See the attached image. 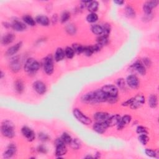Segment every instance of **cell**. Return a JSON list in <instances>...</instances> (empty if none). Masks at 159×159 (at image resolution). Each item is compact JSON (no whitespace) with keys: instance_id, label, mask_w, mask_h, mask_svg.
Segmentation results:
<instances>
[{"instance_id":"49","label":"cell","mask_w":159,"mask_h":159,"mask_svg":"<svg viewBox=\"0 0 159 159\" xmlns=\"http://www.w3.org/2000/svg\"><path fill=\"white\" fill-rule=\"evenodd\" d=\"M3 77H4V74H3V71H1V78H3Z\"/></svg>"},{"instance_id":"6","label":"cell","mask_w":159,"mask_h":159,"mask_svg":"<svg viewBox=\"0 0 159 159\" xmlns=\"http://www.w3.org/2000/svg\"><path fill=\"white\" fill-rule=\"evenodd\" d=\"M102 90L108 96V98H118V89L116 86L113 85H106L103 86Z\"/></svg>"},{"instance_id":"17","label":"cell","mask_w":159,"mask_h":159,"mask_svg":"<svg viewBox=\"0 0 159 159\" xmlns=\"http://www.w3.org/2000/svg\"><path fill=\"white\" fill-rule=\"evenodd\" d=\"M17 150L16 146L13 143H11L8 146L7 150L3 154V157L5 158H11L16 154Z\"/></svg>"},{"instance_id":"43","label":"cell","mask_w":159,"mask_h":159,"mask_svg":"<svg viewBox=\"0 0 159 159\" xmlns=\"http://www.w3.org/2000/svg\"><path fill=\"white\" fill-rule=\"evenodd\" d=\"M102 27H103V35L108 36L109 33H110V31H111V27H110L109 24H105L103 26H102Z\"/></svg>"},{"instance_id":"15","label":"cell","mask_w":159,"mask_h":159,"mask_svg":"<svg viewBox=\"0 0 159 159\" xmlns=\"http://www.w3.org/2000/svg\"><path fill=\"white\" fill-rule=\"evenodd\" d=\"M109 117L108 113L104 112H98L94 115V119L98 123H106Z\"/></svg>"},{"instance_id":"33","label":"cell","mask_w":159,"mask_h":159,"mask_svg":"<svg viewBox=\"0 0 159 159\" xmlns=\"http://www.w3.org/2000/svg\"><path fill=\"white\" fill-rule=\"evenodd\" d=\"M65 56L68 58V59H72L75 55V51L73 49V48L70 47H67L65 49Z\"/></svg>"},{"instance_id":"5","label":"cell","mask_w":159,"mask_h":159,"mask_svg":"<svg viewBox=\"0 0 159 159\" xmlns=\"http://www.w3.org/2000/svg\"><path fill=\"white\" fill-rule=\"evenodd\" d=\"M73 114L74 117L81 123L85 125H89L92 123V119L85 115L79 109L75 108L73 111Z\"/></svg>"},{"instance_id":"37","label":"cell","mask_w":159,"mask_h":159,"mask_svg":"<svg viewBox=\"0 0 159 159\" xmlns=\"http://www.w3.org/2000/svg\"><path fill=\"white\" fill-rule=\"evenodd\" d=\"M66 31L70 35H74L77 32V29L73 24H69L66 27Z\"/></svg>"},{"instance_id":"40","label":"cell","mask_w":159,"mask_h":159,"mask_svg":"<svg viewBox=\"0 0 159 159\" xmlns=\"http://www.w3.org/2000/svg\"><path fill=\"white\" fill-rule=\"evenodd\" d=\"M60 138L65 144H70L71 141L72 140L71 137L67 133H64Z\"/></svg>"},{"instance_id":"8","label":"cell","mask_w":159,"mask_h":159,"mask_svg":"<svg viewBox=\"0 0 159 159\" xmlns=\"http://www.w3.org/2000/svg\"><path fill=\"white\" fill-rule=\"evenodd\" d=\"M95 103L107 102L108 96L102 91V90H98L93 92Z\"/></svg>"},{"instance_id":"12","label":"cell","mask_w":159,"mask_h":159,"mask_svg":"<svg viewBox=\"0 0 159 159\" xmlns=\"http://www.w3.org/2000/svg\"><path fill=\"white\" fill-rule=\"evenodd\" d=\"M126 83L129 87L133 89H136L139 86L140 81L138 78L134 75H129L126 78Z\"/></svg>"},{"instance_id":"21","label":"cell","mask_w":159,"mask_h":159,"mask_svg":"<svg viewBox=\"0 0 159 159\" xmlns=\"http://www.w3.org/2000/svg\"><path fill=\"white\" fill-rule=\"evenodd\" d=\"M15 36L12 33H8L4 35L2 39V44L4 46H8L14 40Z\"/></svg>"},{"instance_id":"7","label":"cell","mask_w":159,"mask_h":159,"mask_svg":"<svg viewBox=\"0 0 159 159\" xmlns=\"http://www.w3.org/2000/svg\"><path fill=\"white\" fill-rule=\"evenodd\" d=\"M145 97L141 95H137L135 97L133 98L132 103L130 105V107L133 109H136L145 103Z\"/></svg>"},{"instance_id":"19","label":"cell","mask_w":159,"mask_h":159,"mask_svg":"<svg viewBox=\"0 0 159 159\" xmlns=\"http://www.w3.org/2000/svg\"><path fill=\"white\" fill-rule=\"evenodd\" d=\"M132 67L141 75H144L146 74V70L145 65H144L141 62H139V61L136 62L133 65Z\"/></svg>"},{"instance_id":"35","label":"cell","mask_w":159,"mask_h":159,"mask_svg":"<svg viewBox=\"0 0 159 159\" xmlns=\"http://www.w3.org/2000/svg\"><path fill=\"white\" fill-rule=\"evenodd\" d=\"M138 139L143 146L147 145L149 141V137L147 136V134H140Z\"/></svg>"},{"instance_id":"32","label":"cell","mask_w":159,"mask_h":159,"mask_svg":"<svg viewBox=\"0 0 159 159\" xmlns=\"http://www.w3.org/2000/svg\"><path fill=\"white\" fill-rule=\"evenodd\" d=\"M69 145H70L72 149H74L75 150H78L81 147V143L80 140H79L78 139H72V140L71 141Z\"/></svg>"},{"instance_id":"29","label":"cell","mask_w":159,"mask_h":159,"mask_svg":"<svg viewBox=\"0 0 159 159\" xmlns=\"http://www.w3.org/2000/svg\"><path fill=\"white\" fill-rule=\"evenodd\" d=\"M14 88H15L16 91L18 93H20V94L22 93L24 89V85L23 82L20 80H17L16 81L15 84H14Z\"/></svg>"},{"instance_id":"36","label":"cell","mask_w":159,"mask_h":159,"mask_svg":"<svg viewBox=\"0 0 159 159\" xmlns=\"http://www.w3.org/2000/svg\"><path fill=\"white\" fill-rule=\"evenodd\" d=\"M95 53L93 46H85L83 54H85L86 56L90 57L93 54Z\"/></svg>"},{"instance_id":"9","label":"cell","mask_w":159,"mask_h":159,"mask_svg":"<svg viewBox=\"0 0 159 159\" xmlns=\"http://www.w3.org/2000/svg\"><path fill=\"white\" fill-rule=\"evenodd\" d=\"M21 133L28 141L32 142L35 139L36 137L35 133L31 128H29L27 126H24L22 128Z\"/></svg>"},{"instance_id":"45","label":"cell","mask_w":159,"mask_h":159,"mask_svg":"<svg viewBox=\"0 0 159 159\" xmlns=\"http://www.w3.org/2000/svg\"><path fill=\"white\" fill-rule=\"evenodd\" d=\"M117 85H118V86H119L120 88H123L125 86V81L122 78L118 79V81H117Z\"/></svg>"},{"instance_id":"14","label":"cell","mask_w":159,"mask_h":159,"mask_svg":"<svg viewBox=\"0 0 159 159\" xmlns=\"http://www.w3.org/2000/svg\"><path fill=\"white\" fill-rule=\"evenodd\" d=\"M11 27L12 29L13 30L16 31L17 32H22L26 29V25L18 20H14L11 24Z\"/></svg>"},{"instance_id":"23","label":"cell","mask_w":159,"mask_h":159,"mask_svg":"<svg viewBox=\"0 0 159 159\" xmlns=\"http://www.w3.org/2000/svg\"><path fill=\"white\" fill-rule=\"evenodd\" d=\"M36 22L42 26H48L50 24L49 18L46 16L39 15L36 18Z\"/></svg>"},{"instance_id":"42","label":"cell","mask_w":159,"mask_h":159,"mask_svg":"<svg viewBox=\"0 0 159 159\" xmlns=\"http://www.w3.org/2000/svg\"><path fill=\"white\" fill-rule=\"evenodd\" d=\"M145 153L147 156H149L150 157L157 158V155H158L157 153L155 151H154L150 149H146Z\"/></svg>"},{"instance_id":"18","label":"cell","mask_w":159,"mask_h":159,"mask_svg":"<svg viewBox=\"0 0 159 159\" xmlns=\"http://www.w3.org/2000/svg\"><path fill=\"white\" fill-rule=\"evenodd\" d=\"M132 120L131 116L129 115H125L122 118H121V120L119 123V124L117 125V127L118 130H122L124 129L127 124H129L131 123Z\"/></svg>"},{"instance_id":"41","label":"cell","mask_w":159,"mask_h":159,"mask_svg":"<svg viewBox=\"0 0 159 159\" xmlns=\"http://www.w3.org/2000/svg\"><path fill=\"white\" fill-rule=\"evenodd\" d=\"M136 132L139 134H147L148 131L147 129L142 126H139L136 129Z\"/></svg>"},{"instance_id":"39","label":"cell","mask_w":159,"mask_h":159,"mask_svg":"<svg viewBox=\"0 0 159 159\" xmlns=\"http://www.w3.org/2000/svg\"><path fill=\"white\" fill-rule=\"evenodd\" d=\"M84 49H85V46H83L80 44H75L73 45V49L74 50L75 52H76L77 54H80L83 53Z\"/></svg>"},{"instance_id":"2","label":"cell","mask_w":159,"mask_h":159,"mask_svg":"<svg viewBox=\"0 0 159 159\" xmlns=\"http://www.w3.org/2000/svg\"><path fill=\"white\" fill-rule=\"evenodd\" d=\"M40 68V64L33 58H29L24 64V71L29 74H34Z\"/></svg>"},{"instance_id":"20","label":"cell","mask_w":159,"mask_h":159,"mask_svg":"<svg viewBox=\"0 0 159 159\" xmlns=\"http://www.w3.org/2000/svg\"><path fill=\"white\" fill-rule=\"evenodd\" d=\"M121 116L119 115L118 114H116V115H114V116H111L108 118V121H106V123L108 126V127H113L114 126H117L120 120H121Z\"/></svg>"},{"instance_id":"30","label":"cell","mask_w":159,"mask_h":159,"mask_svg":"<svg viewBox=\"0 0 159 159\" xmlns=\"http://www.w3.org/2000/svg\"><path fill=\"white\" fill-rule=\"evenodd\" d=\"M23 21L27 25L30 26H34L36 25V20H34L31 16L25 15L22 18Z\"/></svg>"},{"instance_id":"31","label":"cell","mask_w":159,"mask_h":159,"mask_svg":"<svg viewBox=\"0 0 159 159\" xmlns=\"http://www.w3.org/2000/svg\"><path fill=\"white\" fill-rule=\"evenodd\" d=\"M108 42V36L102 35L97 38V44L102 46V47L106 45Z\"/></svg>"},{"instance_id":"1","label":"cell","mask_w":159,"mask_h":159,"mask_svg":"<svg viewBox=\"0 0 159 159\" xmlns=\"http://www.w3.org/2000/svg\"><path fill=\"white\" fill-rule=\"evenodd\" d=\"M1 131L3 136L11 139L15 136V132H14V126L13 124L9 121H5L1 127Z\"/></svg>"},{"instance_id":"26","label":"cell","mask_w":159,"mask_h":159,"mask_svg":"<svg viewBox=\"0 0 159 159\" xmlns=\"http://www.w3.org/2000/svg\"><path fill=\"white\" fill-rule=\"evenodd\" d=\"M91 30H92V32L94 34L98 35L99 36L103 35V29L102 26H99L98 24L93 25L92 26Z\"/></svg>"},{"instance_id":"34","label":"cell","mask_w":159,"mask_h":159,"mask_svg":"<svg viewBox=\"0 0 159 159\" xmlns=\"http://www.w3.org/2000/svg\"><path fill=\"white\" fill-rule=\"evenodd\" d=\"M98 19V16L96 13H90L86 16V21L90 23H95Z\"/></svg>"},{"instance_id":"38","label":"cell","mask_w":159,"mask_h":159,"mask_svg":"<svg viewBox=\"0 0 159 159\" xmlns=\"http://www.w3.org/2000/svg\"><path fill=\"white\" fill-rule=\"evenodd\" d=\"M70 18V12L65 11H64L62 14V16H61V18H60V21L62 23H65L66 22H67L69 19Z\"/></svg>"},{"instance_id":"27","label":"cell","mask_w":159,"mask_h":159,"mask_svg":"<svg viewBox=\"0 0 159 159\" xmlns=\"http://www.w3.org/2000/svg\"><path fill=\"white\" fill-rule=\"evenodd\" d=\"M149 105L152 108H155L158 105V98L155 95H152L149 96Z\"/></svg>"},{"instance_id":"28","label":"cell","mask_w":159,"mask_h":159,"mask_svg":"<svg viewBox=\"0 0 159 159\" xmlns=\"http://www.w3.org/2000/svg\"><path fill=\"white\" fill-rule=\"evenodd\" d=\"M125 14L126 16L129 18H134L136 16V11L131 6H127L126 7Z\"/></svg>"},{"instance_id":"10","label":"cell","mask_w":159,"mask_h":159,"mask_svg":"<svg viewBox=\"0 0 159 159\" xmlns=\"http://www.w3.org/2000/svg\"><path fill=\"white\" fill-rule=\"evenodd\" d=\"M34 90L39 95H44L47 92L46 84L41 81H36L33 83Z\"/></svg>"},{"instance_id":"25","label":"cell","mask_w":159,"mask_h":159,"mask_svg":"<svg viewBox=\"0 0 159 159\" xmlns=\"http://www.w3.org/2000/svg\"><path fill=\"white\" fill-rule=\"evenodd\" d=\"M86 7H87L88 10L91 12V13H95V12H96L98 9L99 3L98 2L96 1L88 2Z\"/></svg>"},{"instance_id":"13","label":"cell","mask_w":159,"mask_h":159,"mask_svg":"<svg viewBox=\"0 0 159 159\" xmlns=\"http://www.w3.org/2000/svg\"><path fill=\"white\" fill-rule=\"evenodd\" d=\"M108 127V126L106 123H98L96 122L93 126L94 131L99 134H104Z\"/></svg>"},{"instance_id":"4","label":"cell","mask_w":159,"mask_h":159,"mask_svg":"<svg viewBox=\"0 0 159 159\" xmlns=\"http://www.w3.org/2000/svg\"><path fill=\"white\" fill-rule=\"evenodd\" d=\"M43 66H44V70L46 74L50 75L54 73V59L50 55L47 56L45 58L44 62H43Z\"/></svg>"},{"instance_id":"46","label":"cell","mask_w":159,"mask_h":159,"mask_svg":"<svg viewBox=\"0 0 159 159\" xmlns=\"http://www.w3.org/2000/svg\"><path fill=\"white\" fill-rule=\"evenodd\" d=\"M37 150L40 153H42V154H46L47 150V149L44 147L43 146H39L38 148H37Z\"/></svg>"},{"instance_id":"3","label":"cell","mask_w":159,"mask_h":159,"mask_svg":"<svg viewBox=\"0 0 159 159\" xmlns=\"http://www.w3.org/2000/svg\"><path fill=\"white\" fill-rule=\"evenodd\" d=\"M55 155L57 157H61L65 155L67 152V149L65 146V143L62 140L61 138H58L55 141Z\"/></svg>"},{"instance_id":"47","label":"cell","mask_w":159,"mask_h":159,"mask_svg":"<svg viewBox=\"0 0 159 159\" xmlns=\"http://www.w3.org/2000/svg\"><path fill=\"white\" fill-rule=\"evenodd\" d=\"M143 64H144L146 66H149V65H150L151 64L150 60L149 59H147V58H146V59H143Z\"/></svg>"},{"instance_id":"24","label":"cell","mask_w":159,"mask_h":159,"mask_svg":"<svg viewBox=\"0 0 159 159\" xmlns=\"http://www.w3.org/2000/svg\"><path fill=\"white\" fill-rule=\"evenodd\" d=\"M65 56V51L62 48H58L55 52L54 59L56 62H60L64 59Z\"/></svg>"},{"instance_id":"44","label":"cell","mask_w":159,"mask_h":159,"mask_svg":"<svg viewBox=\"0 0 159 159\" xmlns=\"http://www.w3.org/2000/svg\"><path fill=\"white\" fill-rule=\"evenodd\" d=\"M39 139L41 141L46 142V141H47L49 140V136L45 133H39Z\"/></svg>"},{"instance_id":"11","label":"cell","mask_w":159,"mask_h":159,"mask_svg":"<svg viewBox=\"0 0 159 159\" xmlns=\"http://www.w3.org/2000/svg\"><path fill=\"white\" fill-rule=\"evenodd\" d=\"M158 4V1H150L147 2L143 4V12L146 13V15H151L152 9L157 7Z\"/></svg>"},{"instance_id":"16","label":"cell","mask_w":159,"mask_h":159,"mask_svg":"<svg viewBox=\"0 0 159 159\" xmlns=\"http://www.w3.org/2000/svg\"><path fill=\"white\" fill-rule=\"evenodd\" d=\"M21 65L18 57H14V59H12L9 64V67L11 71H13L14 73H17V72H18L21 69Z\"/></svg>"},{"instance_id":"48","label":"cell","mask_w":159,"mask_h":159,"mask_svg":"<svg viewBox=\"0 0 159 159\" xmlns=\"http://www.w3.org/2000/svg\"><path fill=\"white\" fill-rule=\"evenodd\" d=\"M114 3L117 4L118 5H123L124 3V1H121V0H118V1H114Z\"/></svg>"},{"instance_id":"22","label":"cell","mask_w":159,"mask_h":159,"mask_svg":"<svg viewBox=\"0 0 159 159\" xmlns=\"http://www.w3.org/2000/svg\"><path fill=\"white\" fill-rule=\"evenodd\" d=\"M22 46V42H19L17 43L16 44L11 47L10 48H9L8 49V50L6 52V55L12 56V55H14V54H16L20 50Z\"/></svg>"}]
</instances>
